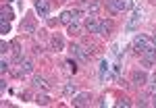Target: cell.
Returning a JSON list of instances; mask_svg holds the SVG:
<instances>
[{
	"mask_svg": "<svg viewBox=\"0 0 156 108\" xmlns=\"http://www.w3.org/2000/svg\"><path fill=\"white\" fill-rule=\"evenodd\" d=\"M34 87H37V89H48L50 85L46 83V79H44V77L36 75V77H34Z\"/></svg>",
	"mask_w": 156,
	"mask_h": 108,
	"instance_id": "8fae6325",
	"label": "cell"
},
{
	"mask_svg": "<svg viewBox=\"0 0 156 108\" xmlns=\"http://www.w3.org/2000/svg\"><path fill=\"white\" fill-rule=\"evenodd\" d=\"M148 46H150V40H148L146 36L137 33V36L133 37V50H135L137 54H142V52H144V50L148 48Z\"/></svg>",
	"mask_w": 156,
	"mask_h": 108,
	"instance_id": "7a4b0ae2",
	"label": "cell"
},
{
	"mask_svg": "<svg viewBox=\"0 0 156 108\" xmlns=\"http://www.w3.org/2000/svg\"><path fill=\"white\" fill-rule=\"evenodd\" d=\"M83 27L90 31V33H98V27H100V21H98L94 15H87V19H85Z\"/></svg>",
	"mask_w": 156,
	"mask_h": 108,
	"instance_id": "3957f363",
	"label": "cell"
},
{
	"mask_svg": "<svg viewBox=\"0 0 156 108\" xmlns=\"http://www.w3.org/2000/svg\"><path fill=\"white\" fill-rule=\"evenodd\" d=\"M0 48H2V54H6V50L11 48V46H9V44H6V42H2V46H0Z\"/></svg>",
	"mask_w": 156,
	"mask_h": 108,
	"instance_id": "d4e9b609",
	"label": "cell"
},
{
	"mask_svg": "<svg viewBox=\"0 0 156 108\" xmlns=\"http://www.w3.org/2000/svg\"><path fill=\"white\" fill-rule=\"evenodd\" d=\"M11 48H12V58H15V62H21V48H19V44L17 42H12L11 44Z\"/></svg>",
	"mask_w": 156,
	"mask_h": 108,
	"instance_id": "7c38bea8",
	"label": "cell"
},
{
	"mask_svg": "<svg viewBox=\"0 0 156 108\" xmlns=\"http://www.w3.org/2000/svg\"><path fill=\"white\" fill-rule=\"evenodd\" d=\"M67 27H69L67 31H69L71 36H75V33H79V25H77V21H73V23H71V25H67Z\"/></svg>",
	"mask_w": 156,
	"mask_h": 108,
	"instance_id": "e0dca14e",
	"label": "cell"
},
{
	"mask_svg": "<svg viewBox=\"0 0 156 108\" xmlns=\"http://www.w3.org/2000/svg\"><path fill=\"white\" fill-rule=\"evenodd\" d=\"M106 6L112 15H117V12L127 11V9L131 6V2H129V0H106Z\"/></svg>",
	"mask_w": 156,
	"mask_h": 108,
	"instance_id": "6da1fadb",
	"label": "cell"
},
{
	"mask_svg": "<svg viewBox=\"0 0 156 108\" xmlns=\"http://www.w3.org/2000/svg\"><path fill=\"white\" fill-rule=\"evenodd\" d=\"M152 92H156V75L152 77Z\"/></svg>",
	"mask_w": 156,
	"mask_h": 108,
	"instance_id": "484cf974",
	"label": "cell"
},
{
	"mask_svg": "<svg viewBox=\"0 0 156 108\" xmlns=\"http://www.w3.org/2000/svg\"><path fill=\"white\" fill-rule=\"evenodd\" d=\"M23 29H25V31H29V33H34V29H36V27H34L31 23H25V25H23Z\"/></svg>",
	"mask_w": 156,
	"mask_h": 108,
	"instance_id": "603a6c76",
	"label": "cell"
},
{
	"mask_svg": "<svg viewBox=\"0 0 156 108\" xmlns=\"http://www.w3.org/2000/svg\"><path fill=\"white\" fill-rule=\"evenodd\" d=\"M36 12L40 17H48L50 15V2L48 0H36Z\"/></svg>",
	"mask_w": 156,
	"mask_h": 108,
	"instance_id": "277c9868",
	"label": "cell"
},
{
	"mask_svg": "<svg viewBox=\"0 0 156 108\" xmlns=\"http://www.w3.org/2000/svg\"><path fill=\"white\" fill-rule=\"evenodd\" d=\"M50 46H52V50H56V52H60V50L65 48V40L60 36H54L52 40H50Z\"/></svg>",
	"mask_w": 156,
	"mask_h": 108,
	"instance_id": "9c48e42d",
	"label": "cell"
},
{
	"mask_svg": "<svg viewBox=\"0 0 156 108\" xmlns=\"http://www.w3.org/2000/svg\"><path fill=\"white\" fill-rule=\"evenodd\" d=\"M112 27H115V23L112 21H100V27H98V33L100 36H110V31H112Z\"/></svg>",
	"mask_w": 156,
	"mask_h": 108,
	"instance_id": "5b68a950",
	"label": "cell"
},
{
	"mask_svg": "<svg viewBox=\"0 0 156 108\" xmlns=\"http://www.w3.org/2000/svg\"><path fill=\"white\" fill-rule=\"evenodd\" d=\"M9 31H11V23L9 21H2L0 23V33H9Z\"/></svg>",
	"mask_w": 156,
	"mask_h": 108,
	"instance_id": "ffe728a7",
	"label": "cell"
},
{
	"mask_svg": "<svg viewBox=\"0 0 156 108\" xmlns=\"http://www.w3.org/2000/svg\"><path fill=\"white\" fill-rule=\"evenodd\" d=\"M106 75H108V62L102 60L100 62V79H106Z\"/></svg>",
	"mask_w": 156,
	"mask_h": 108,
	"instance_id": "9a60e30c",
	"label": "cell"
},
{
	"mask_svg": "<svg viewBox=\"0 0 156 108\" xmlns=\"http://www.w3.org/2000/svg\"><path fill=\"white\" fill-rule=\"evenodd\" d=\"M71 15H73V19H75V21H77V19H79V17H81V11H79V9H75V11H71Z\"/></svg>",
	"mask_w": 156,
	"mask_h": 108,
	"instance_id": "cb8c5ba5",
	"label": "cell"
},
{
	"mask_svg": "<svg viewBox=\"0 0 156 108\" xmlns=\"http://www.w3.org/2000/svg\"><path fill=\"white\" fill-rule=\"evenodd\" d=\"M60 2H69V0H60Z\"/></svg>",
	"mask_w": 156,
	"mask_h": 108,
	"instance_id": "83f0119b",
	"label": "cell"
},
{
	"mask_svg": "<svg viewBox=\"0 0 156 108\" xmlns=\"http://www.w3.org/2000/svg\"><path fill=\"white\" fill-rule=\"evenodd\" d=\"M131 81H133V85H137V87L146 85V73H142V71H133Z\"/></svg>",
	"mask_w": 156,
	"mask_h": 108,
	"instance_id": "8992f818",
	"label": "cell"
},
{
	"mask_svg": "<svg viewBox=\"0 0 156 108\" xmlns=\"http://www.w3.org/2000/svg\"><path fill=\"white\" fill-rule=\"evenodd\" d=\"M67 69H69V73H77V62L73 58H69L67 60Z\"/></svg>",
	"mask_w": 156,
	"mask_h": 108,
	"instance_id": "d6986e66",
	"label": "cell"
},
{
	"mask_svg": "<svg viewBox=\"0 0 156 108\" xmlns=\"http://www.w3.org/2000/svg\"><path fill=\"white\" fill-rule=\"evenodd\" d=\"M154 104H156V100H154Z\"/></svg>",
	"mask_w": 156,
	"mask_h": 108,
	"instance_id": "f1b7e54d",
	"label": "cell"
},
{
	"mask_svg": "<svg viewBox=\"0 0 156 108\" xmlns=\"http://www.w3.org/2000/svg\"><path fill=\"white\" fill-rule=\"evenodd\" d=\"M152 44H154V46H156V33H154V36H152Z\"/></svg>",
	"mask_w": 156,
	"mask_h": 108,
	"instance_id": "4316f807",
	"label": "cell"
},
{
	"mask_svg": "<svg viewBox=\"0 0 156 108\" xmlns=\"http://www.w3.org/2000/svg\"><path fill=\"white\" fill-rule=\"evenodd\" d=\"M0 71H2V73H6V71H9V60H6V58H2V60H0Z\"/></svg>",
	"mask_w": 156,
	"mask_h": 108,
	"instance_id": "7402d4cb",
	"label": "cell"
},
{
	"mask_svg": "<svg viewBox=\"0 0 156 108\" xmlns=\"http://www.w3.org/2000/svg\"><path fill=\"white\" fill-rule=\"evenodd\" d=\"M58 21H60L62 25H71L73 21H75V19H73L71 11H62V12H60V19H58Z\"/></svg>",
	"mask_w": 156,
	"mask_h": 108,
	"instance_id": "30bf717a",
	"label": "cell"
},
{
	"mask_svg": "<svg viewBox=\"0 0 156 108\" xmlns=\"http://www.w3.org/2000/svg\"><path fill=\"white\" fill-rule=\"evenodd\" d=\"M50 102V98L46 96V94H37L36 96V104H42V106H44V104H48Z\"/></svg>",
	"mask_w": 156,
	"mask_h": 108,
	"instance_id": "2e32d148",
	"label": "cell"
},
{
	"mask_svg": "<svg viewBox=\"0 0 156 108\" xmlns=\"http://www.w3.org/2000/svg\"><path fill=\"white\" fill-rule=\"evenodd\" d=\"M87 102H90V94L87 92H81V94H77V96L73 98V104L75 106H85Z\"/></svg>",
	"mask_w": 156,
	"mask_h": 108,
	"instance_id": "52a82bcc",
	"label": "cell"
},
{
	"mask_svg": "<svg viewBox=\"0 0 156 108\" xmlns=\"http://www.w3.org/2000/svg\"><path fill=\"white\" fill-rule=\"evenodd\" d=\"M62 92H65L67 96H69V94H75V83H71V81H69V83H65Z\"/></svg>",
	"mask_w": 156,
	"mask_h": 108,
	"instance_id": "ac0fdd59",
	"label": "cell"
},
{
	"mask_svg": "<svg viewBox=\"0 0 156 108\" xmlns=\"http://www.w3.org/2000/svg\"><path fill=\"white\" fill-rule=\"evenodd\" d=\"M19 64H21V71H19V75H29V73L34 71V62H31V60H29V58L21 60Z\"/></svg>",
	"mask_w": 156,
	"mask_h": 108,
	"instance_id": "ba28073f",
	"label": "cell"
},
{
	"mask_svg": "<svg viewBox=\"0 0 156 108\" xmlns=\"http://www.w3.org/2000/svg\"><path fill=\"white\" fill-rule=\"evenodd\" d=\"M0 12H2V21H11V19H12V9H11V6H6V4H4Z\"/></svg>",
	"mask_w": 156,
	"mask_h": 108,
	"instance_id": "4fadbf2b",
	"label": "cell"
},
{
	"mask_svg": "<svg viewBox=\"0 0 156 108\" xmlns=\"http://www.w3.org/2000/svg\"><path fill=\"white\" fill-rule=\"evenodd\" d=\"M100 6H102V4H100L98 0H94V2H90V6H87V11H90V15H96V12L100 11Z\"/></svg>",
	"mask_w": 156,
	"mask_h": 108,
	"instance_id": "5bb4252c",
	"label": "cell"
},
{
	"mask_svg": "<svg viewBox=\"0 0 156 108\" xmlns=\"http://www.w3.org/2000/svg\"><path fill=\"white\" fill-rule=\"evenodd\" d=\"M117 106H119V108H123V106L129 108V106H131V102H129L127 98H123V100H119V102H117Z\"/></svg>",
	"mask_w": 156,
	"mask_h": 108,
	"instance_id": "44dd1931",
	"label": "cell"
}]
</instances>
